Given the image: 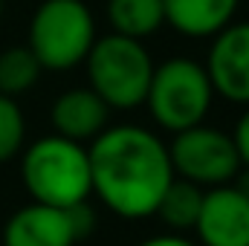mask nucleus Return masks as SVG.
I'll return each instance as SVG.
<instances>
[{"instance_id": "f257e3e1", "label": "nucleus", "mask_w": 249, "mask_h": 246, "mask_svg": "<svg viewBox=\"0 0 249 246\" xmlns=\"http://www.w3.org/2000/svg\"><path fill=\"white\" fill-rule=\"evenodd\" d=\"M93 194L124 220H145L174 180L168 145L142 124H107L90 145Z\"/></svg>"}, {"instance_id": "f03ea898", "label": "nucleus", "mask_w": 249, "mask_h": 246, "mask_svg": "<svg viewBox=\"0 0 249 246\" xmlns=\"http://www.w3.org/2000/svg\"><path fill=\"white\" fill-rule=\"evenodd\" d=\"M20 183L32 203L72 209L93 194L87 145L58 133L35 139L20 157Z\"/></svg>"}, {"instance_id": "7ed1b4c3", "label": "nucleus", "mask_w": 249, "mask_h": 246, "mask_svg": "<svg viewBox=\"0 0 249 246\" xmlns=\"http://www.w3.org/2000/svg\"><path fill=\"white\" fill-rule=\"evenodd\" d=\"M87 87L110 107V110H133L145 105L148 84L154 75V58L142 41L124 35H102L90 47L87 58Z\"/></svg>"}, {"instance_id": "20e7f679", "label": "nucleus", "mask_w": 249, "mask_h": 246, "mask_svg": "<svg viewBox=\"0 0 249 246\" xmlns=\"http://www.w3.org/2000/svg\"><path fill=\"white\" fill-rule=\"evenodd\" d=\"M96 18L84 0H41L29 20V53L44 70L67 72L96 44Z\"/></svg>"}, {"instance_id": "39448f33", "label": "nucleus", "mask_w": 249, "mask_h": 246, "mask_svg": "<svg viewBox=\"0 0 249 246\" xmlns=\"http://www.w3.org/2000/svg\"><path fill=\"white\" fill-rule=\"evenodd\" d=\"M214 102V87L206 67L194 58L174 55L162 64H154L145 105L154 122L168 133L203 124Z\"/></svg>"}, {"instance_id": "423d86ee", "label": "nucleus", "mask_w": 249, "mask_h": 246, "mask_svg": "<svg viewBox=\"0 0 249 246\" xmlns=\"http://www.w3.org/2000/svg\"><path fill=\"white\" fill-rule=\"evenodd\" d=\"M171 136L174 139L168 142V157L174 177L188 180L200 188L203 185L214 188V185H229L241 171V157L232 133L209 127L203 122Z\"/></svg>"}, {"instance_id": "0eeeda50", "label": "nucleus", "mask_w": 249, "mask_h": 246, "mask_svg": "<svg viewBox=\"0 0 249 246\" xmlns=\"http://www.w3.org/2000/svg\"><path fill=\"white\" fill-rule=\"evenodd\" d=\"M96 226L87 203L55 209L44 203L20 206L3 226V246H75Z\"/></svg>"}, {"instance_id": "6e6552de", "label": "nucleus", "mask_w": 249, "mask_h": 246, "mask_svg": "<svg viewBox=\"0 0 249 246\" xmlns=\"http://www.w3.org/2000/svg\"><path fill=\"white\" fill-rule=\"evenodd\" d=\"M206 72L214 96L249 107V20H232L212 38Z\"/></svg>"}, {"instance_id": "1a4fd4ad", "label": "nucleus", "mask_w": 249, "mask_h": 246, "mask_svg": "<svg viewBox=\"0 0 249 246\" xmlns=\"http://www.w3.org/2000/svg\"><path fill=\"white\" fill-rule=\"evenodd\" d=\"M194 232L203 246H249V197L232 183L209 188Z\"/></svg>"}, {"instance_id": "9d476101", "label": "nucleus", "mask_w": 249, "mask_h": 246, "mask_svg": "<svg viewBox=\"0 0 249 246\" xmlns=\"http://www.w3.org/2000/svg\"><path fill=\"white\" fill-rule=\"evenodd\" d=\"M53 130L72 139V142H93L110 122V107L90 90V87H72L64 90L50 107Z\"/></svg>"}, {"instance_id": "9b49d317", "label": "nucleus", "mask_w": 249, "mask_h": 246, "mask_svg": "<svg viewBox=\"0 0 249 246\" xmlns=\"http://www.w3.org/2000/svg\"><path fill=\"white\" fill-rule=\"evenodd\" d=\"M165 23L186 38H214L235 20L241 0H162Z\"/></svg>"}, {"instance_id": "f8f14e48", "label": "nucleus", "mask_w": 249, "mask_h": 246, "mask_svg": "<svg viewBox=\"0 0 249 246\" xmlns=\"http://www.w3.org/2000/svg\"><path fill=\"white\" fill-rule=\"evenodd\" d=\"M107 20L116 35L145 41L165 26L162 0H107Z\"/></svg>"}, {"instance_id": "ddd939ff", "label": "nucleus", "mask_w": 249, "mask_h": 246, "mask_svg": "<svg viewBox=\"0 0 249 246\" xmlns=\"http://www.w3.org/2000/svg\"><path fill=\"white\" fill-rule=\"evenodd\" d=\"M203 188L188 180L174 177L171 185L165 188V194L160 197V206H157V217L168 226V229H177V232H186L194 229L197 223V214H200V206H203Z\"/></svg>"}, {"instance_id": "4468645a", "label": "nucleus", "mask_w": 249, "mask_h": 246, "mask_svg": "<svg viewBox=\"0 0 249 246\" xmlns=\"http://www.w3.org/2000/svg\"><path fill=\"white\" fill-rule=\"evenodd\" d=\"M41 72H44V67L29 53V47L3 50L0 53V96L18 99V96L29 93L38 84Z\"/></svg>"}, {"instance_id": "2eb2a0df", "label": "nucleus", "mask_w": 249, "mask_h": 246, "mask_svg": "<svg viewBox=\"0 0 249 246\" xmlns=\"http://www.w3.org/2000/svg\"><path fill=\"white\" fill-rule=\"evenodd\" d=\"M26 142V119L18 99L0 96V165L15 159Z\"/></svg>"}, {"instance_id": "dca6fc26", "label": "nucleus", "mask_w": 249, "mask_h": 246, "mask_svg": "<svg viewBox=\"0 0 249 246\" xmlns=\"http://www.w3.org/2000/svg\"><path fill=\"white\" fill-rule=\"evenodd\" d=\"M232 139H235V148H238L241 165H249V107L244 110V116H241V119H238V124H235Z\"/></svg>"}, {"instance_id": "f3484780", "label": "nucleus", "mask_w": 249, "mask_h": 246, "mask_svg": "<svg viewBox=\"0 0 249 246\" xmlns=\"http://www.w3.org/2000/svg\"><path fill=\"white\" fill-rule=\"evenodd\" d=\"M139 246H194V244L188 238H183V235H157V238L142 241Z\"/></svg>"}, {"instance_id": "a211bd4d", "label": "nucleus", "mask_w": 249, "mask_h": 246, "mask_svg": "<svg viewBox=\"0 0 249 246\" xmlns=\"http://www.w3.org/2000/svg\"><path fill=\"white\" fill-rule=\"evenodd\" d=\"M232 185L244 194V197H249V165H241V171L235 174V180H232Z\"/></svg>"}, {"instance_id": "6ab92c4d", "label": "nucleus", "mask_w": 249, "mask_h": 246, "mask_svg": "<svg viewBox=\"0 0 249 246\" xmlns=\"http://www.w3.org/2000/svg\"><path fill=\"white\" fill-rule=\"evenodd\" d=\"M0 18H3V0H0Z\"/></svg>"}]
</instances>
